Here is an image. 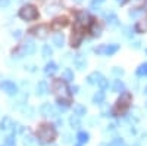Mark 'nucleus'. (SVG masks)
Here are the masks:
<instances>
[{"label": "nucleus", "instance_id": "obj_23", "mask_svg": "<svg viewBox=\"0 0 147 146\" xmlns=\"http://www.w3.org/2000/svg\"><path fill=\"white\" fill-rule=\"evenodd\" d=\"M69 124L74 127V128H78L80 126H81V121H80V117L78 115H75V114H74L71 118H69Z\"/></svg>", "mask_w": 147, "mask_h": 146}, {"label": "nucleus", "instance_id": "obj_4", "mask_svg": "<svg viewBox=\"0 0 147 146\" xmlns=\"http://www.w3.org/2000/svg\"><path fill=\"white\" fill-rule=\"evenodd\" d=\"M90 24H91V18L87 12H84V10L78 12L77 16H75V27L77 28H85V27H88Z\"/></svg>", "mask_w": 147, "mask_h": 146}, {"label": "nucleus", "instance_id": "obj_49", "mask_svg": "<svg viewBox=\"0 0 147 146\" xmlns=\"http://www.w3.org/2000/svg\"><path fill=\"white\" fill-rule=\"evenodd\" d=\"M144 93H147V87H146V90H144Z\"/></svg>", "mask_w": 147, "mask_h": 146}, {"label": "nucleus", "instance_id": "obj_26", "mask_svg": "<svg viewBox=\"0 0 147 146\" xmlns=\"http://www.w3.org/2000/svg\"><path fill=\"white\" fill-rule=\"evenodd\" d=\"M137 75L138 77H144V75H147V62H144V64H141L138 68H137Z\"/></svg>", "mask_w": 147, "mask_h": 146}, {"label": "nucleus", "instance_id": "obj_17", "mask_svg": "<svg viewBox=\"0 0 147 146\" xmlns=\"http://www.w3.org/2000/svg\"><path fill=\"white\" fill-rule=\"evenodd\" d=\"M56 71H57V65H56L55 62H49V64H46V67H44V72H46L47 75H53Z\"/></svg>", "mask_w": 147, "mask_h": 146}, {"label": "nucleus", "instance_id": "obj_48", "mask_svg": "<svg viewBox=\"0 0 147 146\" xmlns=\"http://www.w3.org/2000/svg\"><path fill=\"white\" fill-rule=\"evenodd\" d=\"M132 146H140V145H138V143H134V145H132Z\"/></svg>", "mask_w": 147, "mask_h": 146}, {"label": "nucleus", "instance_id": "obj_18", "mask_svg": "<svg viewBox=\"0 0 147 146\" xmlns=\"http://www.w3.org/2000/svg\"><path fill=\"white\" fill-rule=\"evenodd\" d=\"M85 112H87V109H85L84 105H81V103H75V105H74V114H75V115L82 117V115H85Z\"/></svg>", "mask_w": 147, "mask_h": 146}, {"label": "nucleus", "instance_id": "obj_16", "mask_svg": "<svg viewBox=\"0 0 147 146\" xmlns=\"http://www.w3.org/2000/svg\"><path fill=\"white\" fill-rule=\"evenodd\" d=\"M53 44H55L56 47H62V46L65 44V37H63V34H60V33L55 34V35H53Z\"/></svg>", "mask_w": 147, "mask_h": 146}, {"label": "nucleus", "instance_id": "obj_21", "mask_svg": "<svg viewBox=\"0 0 147 146\" xmlns=\"http://www.w3.org/2000/svg\"><path fill=\"white\" fill-rule=\"evenodd\" d=\"M35 145H37V139H34L31 134L24 136V146H35Z\"/></svg>", "mask_w": 147, "mask_h": 146}, {"label": "nucleus", "instance_id": "obj_34", "mask_svg": "<svg viewBox=\"0 0 147 146\" xmlns=\"http://www.w3.org/2000/svg\"><path fill=\"white\" fill-rule=\"evenodd\" d=\"M102 3H105V0H91V3H90V6L94 9V7H99Z\"/></svg>", "mask_w": 147, "mask_h": 146}, {"label": "nucleus", "instance_id": "obj_37", "mask_svg": "<svg viewBox=\"0 0 147 146\" xmlns=\"http://www.w3.org/2000/svg\"><path fill=\"white\" fill-rule=\"evenodd\" d=\"M13 142H15V139H13V136H12V134L6 137V145L7 146H12V145H13Z\"/></svg>", "mask_w": 147, "mask_h": 146}, {"label": "nucleus", "instance_id": "obj_15", "mask_svg": "<svg viewBox=\"0 0 147 146\" xmlns=\"http://www.w3.org/2000/svg\"><path fill=\"white\" fill-rule=\"evenodd\" d=\"M105 101V92L100 90V92H96L94 96H93V103L94 105H102Z\"/></svg>", "mask_w": 147, "mask_h": 146}, {"label": "nucleus", "instance_id": "obj_44", "mask_svg": "<svg viewBox=\"0 0 147 146\" xmlns=\"http://www.w3.org/2000/svg\"><path fill=\"white\" fill-rule=\"evenodd\" d=\"M140 46H141V41H134L131 44V47H134V49H140Z\"/></svg>", "mask_w": 147, "mask_h": 146}, {"label": "nucleus", "instance_id": "obj_43", "mask_svg": "<svg viewBox=\"0 0 147 146\" xmlns=\"http://www.w3.org/2000/svg\"><path fill=\"white\" fill-rule=\"evenodd\" d=\"M141 14V10H131L129 12V16H138Z\"/></svg>", "mask_w": 147, "mask_h": 146}, {"label": "nucleus", "instance_id": "obj_1", "mask_svg": "<svg viewBox=\"0 0 147 146\" xmlns=\"http://www.w3.org/2000/svg\"><path fill=\"white\" fill-rule=\"evenodd\" d=\"M37 137L41 143H47V142H52L55 137H56V130L53 126L50 124H43L38 131H37Z\"/></svg>", "mask_w": 147, "mask_h": 146}, {"label": "nucleus", "instance_id": "obj_7", "mask_svg": "<svg viewBox=\"0 0 147 146\" xmlns=\"http://www.w3.org/2000/svg\"><path fill=\"white\" fill-rule=\"evenodd\" d=\"M129 103H131V93L122 92V93H121V97L118 99V106L122 108V109H125Z\"/></svg>", "mask_w": 147, "mask_h": 146}, {"label": "nucleus", "instance_id": "obj_9", "mask_svg": "<svg viewBox=\"0 0 147 146\" xmlns=\"http://www.w3.org/2000/svg\"><path fill=\"white\" fill-rule=\"evenodd\" d=\"M31 34H35V35H38L40 39H46L47 37V33H49V27L47 25H38V27H34L30 30Z\"/></svg>", "mask_w": 147, "mask_h": 146}, {"label": "nucleus", "instance_id": "obj_22", "mask_svg": "<svg viewBox=\"0 0 147 146\" xmlns=\"http://www.w3.org/2000/svg\"><path fill=\"white\" fill-rule=\"evenodd\" d=\"M124 89H125V84H124V81H121V80H116V81L113 83V86H112V90L116 92V93L124 92Z\"/></svg>", "mask_w": 147, "mask_h": 146}, {"label": "nucleus", "instance_id": "obj_32", "mask_svg": "<svg viewBox=\"0 0 147 146\" xmlns=\"http://www.w3.org/2000/svg\"><path fill=\"white\" fill-rule=\"evenodd\" d=\"M112 74L116 75V77H121V75H124V69L119 68V67H115V68L112 69Z\"/></svg>", "mask_w": 147, "mask_h": 146}, {"label": "nucleus", "instance_id": "obj_46", "mask_svg": "<svg viewBox=\"0 0 147 146\" xmlns=\"http://www.w3.org/2000/svg\"><path fill=\"white\" fill-rule=\"evenodd\" d=\"M71 90H72V93H78V86H74V87H71Z\"/></svg>", "mask_w": 147, "mask_h": 146}, {"label": "nucleus", "instance_id": "obj_33", "mask_svg": "<svg viewBox=\"0 0 147 146\" xmlns=\"http://www.w3.org/2000/svg\"><path fill=\"white\" fill-rule=\"evenodd\" d=\"M110 146H125V143L122 142V139H113L112 143H110Z\"/></svg>", "mask_w": 147, "mask_h": 146}, {"label": "nucleus", "instance_id": "obj_50", "mask_svg": "<svg viewBox=\"0 0 147 146\" xmlns=\"http://www.w3.org/2000/svg\"><path fill=\"white\" fill-rule=\"evenodd\" d=\"M75 2H81V0H75Z\"/></svg>", "mask_w": 147, "mask_h": 146}, {"label": "nucleus", "instance_id": "obj_42", "mask_svg": "<svg viewBox=\"0 0 147 146\" xmlns=\"http://www.w3.org/2000/svg\"><path fill=\"white\" fill-rule=\"evenodd\" d=\"M63 143H71V134H63Z\"/></svg>", "mask_w": 147, "mask_h": 146}, {"label": "nucleus", "instance_id": "obj_41", "mask_svg": "<svg viewBox=\"0 0 147 146\" xmlns=\"http://www.w3.org/2000/svg\"><path fill=\"white\" fill-rule=\"evenodd\" d=\"M12 35H13L15 39H19L21 35H22V31L21 30H16V31H13V34H12Z\"/></svg>", "mask_w": 147, "mask_h": 146}, {"label": "nucleus", "instance_id": "obj_5", "mask_svg": "<svg viewBox=\"0 0 147 146\" xmlns=\"http://www.w3.org/2000/svg\"><path fill=\"white\" fill-rule=\"evenodd\" d=\"M38 112L43 115V117H56V109H55V106L52 105V103H43L40 108H38Z\"/></svg>", "mask_w": 147, "mask_h": 146}, {"label": "nucleus", "instance_id": "obj_10", "mask_svg": "<svg viewBox=\"0 0 147 146\" xmlns=\"http://www.w3.org/2000/svg\"><path fill=\"white\" fill-rule=\"evenodd\" d=\"M81 40H82V33H81L80 28H77L75 31H74L72 37H71V46L72 47H78L80 43H81Z\"/></svg>", "mask_w": 147, "mask_h": 146}, {"label": "nucleus", "instance_id": "obj_31", "mask_svg": "<svg viewBox=\"0 0 147 146\" xmlns=\"http://www.w3.org/2000/svg\"><path fill=\"white\" fill-rule=\"evenodd\" d=\"M22 111H24V114H27V112H28V117H30V118L34 117V108H31V106H24Z\"/></svg>", "mask_w": 147, "mask_h": 146}, {"label": "nucleus", "instance_id": "obj_24", "mask_svg": "<svg viewBox=\"0 0 147 146\" xmlns=\"http://www.w3.org/2000/svg\"><path fill=\"white\" fill-rule=\"evenodd\" d=\"M9 127H12V120L9 117H5L2 121H0V128H2V130H7Z\"/></svg>", "mask_w": 147, "mask_h": 146}, {"label": "nucleus", "instance_id": "obj_45", "mask_svg": "<svg viewBox=\"0 0 147 146\" xmlns=\"http://www.w3.org/2000/svg\"><path fill=\"white\" fill-rule=\"evenodd\" d=\"M25 69H28V71L34 72V71H35V67H34V65H28V67H25Z\"/></svg>", "mask_w": 147, "mask_h": 146}, {"label": "nucleus", "instance_id": "obj_36", "mask_svg": "<svg viewBox=\"0 0 147 146\" xmlns=\"http://www.w3.org/2000/svg\"><path fill=\"white\" fill-rule=\"evenodd\" d=\"M99 86L102 87V90H105V89L109 86V83H107V80H106V78H102V80H100V83H99Z\"/></svg>", "mask_w": 147, "mask_h": 146}, {"label": "nucleus", "instance_id": "obj_30", "mask_svg": "<svg viewBox=\"0 0 147 146\" xmlns=\"http://www.w3.org/2000/svg\"><path fill=\"white\" fill-rule=\"evenodd\" d=\"M91 33H93L94 37H99V35L102 34V27H100V25H97V24H94L93 28H91Z\"/></svg>", "mask_w": 147, "mask_h": 146}, {"label": "nucleus", "instance_id": "obj_3", "mask_svg": "<svg viewBox=\"0 0 147 146\" xmlns=\"http://www.w3.org/2000/svg\"><path fill=\"white\" fill-rule=\"evenodd\" d=\"M34 52H35L34 41L32 40H27L25 43L19 47V50L16 53H13V58H22V56H25V55H32Z\"/></svg>", "mask_w": 147, "mask_h": 146}, {"label": "nucleus", "instance_id": "obj_8", "mask_svg": "<svg viewBox=\"0 0 147 146\" xmlns=\"http://www.w3.org/2000/svg\"><path fill=\"white\" fill-rule=\"evenodd\" d=\"M2 89H3L7 94H10V96H13V94L18 93V87L15 86V83H12V81H9V80H6V81L2 83Z\"/></svg>", "mask_w": 147, "mask_h": 146}, {"label": "nucleus", "instance_id": "obj_35", "mask_svg": "<svg viewBox=\"0 0 147 146\" xmlns=\"http://www.w3.org/2000/svg\"><path fill=\"white\" fill-rule=\"evenodd\" d=\"M132 28L131 27H125L124 28V35H125V37H132Z\"/></svg>", "mask_w": 147, "mask_h": 146}, {"label": "nucleus", "instance_id": "obj_27", "mask_svg": "<svg viewBox=\"0 0 147 146\" xmlns=\"http://www.w3.org/2000/svg\"><path fill=\"white\" fill-rule=\"evenodd\" d=\"M66 24H68V22H66V19H65V18H62V19H56V21L53 22V25H52V27H53L55 30H59L60 27H65Z\"/></svg>", "mask_w": 147, "mask_h": 146}, {"label": "nucleus", "instance_id": "obj_14", "mask_svg": "<svg viewBox=\"0 0 147 146\" xmlns=\"http://www.w3.org/2000/svg\"><path fill=\"white\" fill-rule=\"evenodd\" d=\"M106 22L109 24L110 27H116V25H119V19H118V16L113 14V12H109V15L106 16Z\"/></svg>", "mask_w": 147, "mask_h": 146}, {"label": "nucleus", "instance_id": "obj_12", "mask_svg": "<svg viewBox=\"0 0 147 146\" xmlns=\"http://www.w3.org/2000/svg\"><path fill=\"white\" fill-rule=\"evenodd\" d=\"M37 92V96H44V94H47L49 93V84H47V81H40L38 84H37V89H35Z\"/></svg>", "mask_w": 147, "mask_h": 146}, {"label": "nucleus", "instance_id": "obj_52", "mask_svg": "<svg viewBox=\"0 0 147 146\" xmlns=\"http://www.w3.org/2000/svg\"><path fill=\"white\" fill-rule=\"evenodd\" d=\"M78 146H80V145H78Z\"/></svg>", "mask_w": 147, "mask_h": 146}, {"label": "nucleus", "instance_id": "obj_6", "mask_svg": "<svg viewBox=\"0 0 147 146\" xmlns=\"http://www.w3.org/2000/svg\"><path fill=\"white\" fill-rule=\"evenodd\" d=\"M53 90H55L56 93H59V94L65 96V94H66V92H68L66 81H63L62 78H60V80H56V81L53 83Z\"/></svg>", "mask_w": 147, "mask_h": 146}, {"label": "nucleus", "instance_id": "obj_29", "mask_svg": "<svg viewBox=\"0 0 147 146\" xmlns=\"http://www.w3.org/2000/svg\"><path fill=\"white\" fill-rule=\"evenodd\" d=\"M78 140H80L81 143H87V142H88V133H85V131L78 133Z\"/></svg>", "mask_w": 147, "mask_h": 146}, {"label": "nucleus", "instance_id": "obj_47", "mask_svg": "<svg viewBox=\"0 0 147 146\" xmlns=\"http://www.w3.org/2000/svg\"><path fill=\"white\" fill-rule=\"evenodd\" d=\"M116 3H119V5H124V3H125V0H116Z\"/></svg>", "mask_w": 147, "mask_h": 146}, {"label": "nucleus", "instance_id": "obj_38", "mask_svg": "<svg viewBox=\"0 0 147 146\" xmlns=\"http://www.w3.org/2000/svg\"><path fill=\"white\" fill-rule=\"evenodd\" d=\"M10 2H12V0H0V7H6V6H9Z\"/></svg>", "mask_w": 147, "mask_h": 146}, {"label": "nucleus", "instance_id": "obj_13", "mask_svg": "<svg viewBox=\"0 0 147 146\" xmlns=\"http://www.w3.org/2000/svg\"><path fill=\"white\" fill-rule=\"evenodd\" d=\"M102 78H103V75L100 74V72L99 71H94V72H91V74L87 77V83L88 84H99Z\"/></svg>", "mask_w": 147, "mask_h": 146}, {"label": "nucleus", "instance_id": "obj_51", "mask_svg": "<svg viewBox=\"0 0 147 146\" xmlns=\"http://www.w3.org/2000/svg\"><path fill=\"white\" fill-rule=\"evenodd\" d=\"M146 108H147V103H146Z\"/></svg>", "mask_w": 147, "mask_h": 146}, {"label": "nucleus", "instance_id": "obj_20", "mask_svg": "<svg viewBox=\"0 0 147 146\" xmlns=\"http://www.w3.org/2000/svg\"><path fill=\"white\" fill-rule=\"evenodd\" d=\"M119 50V44H109V46H106L105 47V55H113V53H116Z\"/></svg>", "mask_w": 147, "mask_h": 146}, {"label": "nucleus", "instance_id": "obj_39", "mask_svg": "<svg viewBox=\"0 0 147 146\" xmlns=\"http://www.w3.org/2000/svg\"><path fill=\"white\" fill-rule=\"evenodd\" d=\"M105 47H106V46H99V47H96V53L103 55V53H105Z\"/></svg>", "mask_w": 147, "mask_h": 146}, {"label": "nucleus", "instance_id": "obj_19", "mask_svg": "<svg viewBox=\"0 0 147 146\" xmlns=\"http://www.w3.org/2000/svg\"><path fill=\"white\" fill-rule=\"evenodd\" d=\"M62 80L66 81V83H69V81L74 80V72H72L69 68H65V69H63V72H62Z\"/></svg>", "mask_w": 147, "mask_h": 146}, {"label": "nucleus", "instance_id": "obj_2", "mask_svg": "<svg viewBox=\"0 0 147 146\" xmlns=\"http://www.w3.org/2000/svg\"><path fill=\"white\" fill-rule=\"evenodd\" d=\"M18 15L24 21H34V19H37V16H38V10H37L35 6H32V5H25V6H22L19 9Z\"/></svg>", "mask_w": 147, "mask_h": 146}, {"label": "nucleus", "instance_id": "obj_28", "mask_svg": "<svg viewBox=\"0 0 147 146\" xmlns=\"http://www.w3.org/2000/svg\"><path fill=\"white\" fill-rule=\"evenodd\" d=\"M52 53H53V50H52L50 46H47V44L43 46V58H50Z\"/></svg>", "mask_w": 147, "mask_h": 146}, {"label": "nucleus", "instance_id": "obj_11", "mask_svg": "<svg viewBox=\"0 0 147 146\" xmlns=\"http://www.w3.org/2000/svg\"><path fill=\"white\" fill-rule=\"evenodd\" d=\"M74 65L77 67L78 71H82L85 67H87V60H85V58H82V55H77L75 58H74Z\"/></svg>", "mask_w": 147, "mask_h": 146}, {"label": "nucleus", "instance_id": "obj_25", "mask_svg": "<svg viewBox=\"0 0 147 146\" xmlns=\"http://www.w3.org/2000/svg\"><path fill=\"white\" fill-rule=\"evenodd\" d=\"M57 106L60 111H66L68 106H69V102L66 99H62V97H57Z\"/></svg>", "mask_w": 147, "mask_h": 146}, {"label": "nucleus", "instance_id": "obj_40", "mask_svg": "<svg viewBox=\"0 0 147 146\" xmlns=\"http://www.w3.org/2000/svg\"><path fill=\"white\" fill-rule=\"evenodd\" d=\"M131 3H132L134 6H141V5L144 3V0H131Z\"/></svg>", "mask_w": 147, "mask_h": 146}]
</instances>
